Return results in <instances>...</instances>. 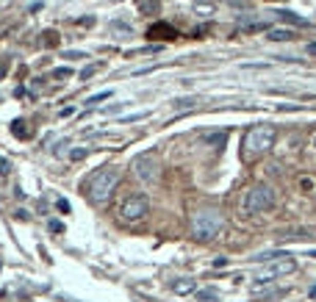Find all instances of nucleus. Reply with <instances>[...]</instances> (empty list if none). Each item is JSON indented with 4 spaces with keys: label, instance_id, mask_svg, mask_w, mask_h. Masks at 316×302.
<instances>
[{
    "label": "nucleus",
    "instance_id": "19",
    "mask_svg": "<svg viewBox=\"0 0 316 302\" xmlns=\"http://www.w3.org/2000/svg\"><path fill=\"white\" fill-rule=\"evenodd\" d=\"M108 97H111V89H108V92H100V94H94V97H89L86 103H89V106H94V103H103V100H108Z\"/></svg>",
    "mask_w": 316,
    "mask_h": 302
},
{
    "label": "nucleus",
    "instance_id": "16",
    "mask_svg": "<svg viewBox=\"0 0 316 302\" xmlns=\"http://www.w3.org/2000/svg\"><path fill=\"white\" fill-rule=\"evenodd\" d=\"M42 36H45V45H47V47H56V45H58V33H56V31H45Z\"/></svg>",
    "mask_w": 316,
    "mask_h": 302
},
{
    "label": "nucleus",
    "instance_id": "23",
    "mask_svg": "<svg viewBox=\"0 0 316 302\" xmlns=\"http://www.w3.org/2000/svg\"><path fill=\"white\" fill-rule=\"evenodd\" d=\"M197 14H214V6H197Z\"/></svg>",
    "mask_w": 316,
    "mask_h": 302
},
{
    "label": "nucleus",
    "instance_id": "13",
    "mask_svg": "<svg viewBox=\"0 0 316 302\" xmlns=\"http://www.w3.org/2000/svg\"><path fill=\"white\" fill-rule=\"evenodd\" d=\"M225 139H228V133H211V136H205V144L214 147V144H225Z\"/></svg>",
    "mask_w": 316,
    "mask_h": 302
},
{
    "label": "nucleus",
    "instance_id": "25",
    "mask_svg": "<svg viewBox=\"0 0 316 302\" xmlns=\"http://www.w3.org/2000/svg\"><path fill=\"white\" fill-rule=\"evenodd\" d=\"M0 175H9V161L0 158Z\"/></svg>",
    "mask_w": 316,
    "mask_h": 302
},
{
    "label": "nucleus",
    "instance_id": "29",
    "mask_svg": "<svg viewBox=\"0 0 316 302\" xmlns=\"http://www.w3.org/2000/svg\"><path fill=\"white\" fill-rule=\"evenodd\" d=\"M313 147H316V139H313Z\"/></svg>",
    "mask_w": 316,
    "mask_h": 302
},
{
    "label": "nucleus",
    "instance_id": "18",
    "mask_svg": "<svg viewBox=\"0 0 316 302\" xmlns=\"http://www.w3.org/2000/svg\"><path fill=\"white\" fill-rule=\"evenodd\" d=\"M100 67H103V64H89V67H86V70H84V72H81V80H89V78H92V75H94V72H97V70H100Z\"/></svg>",
    "mask_w": 316,
    "mask_h": 302
},
{
    "label": "nucleus",
    "instance_id": "9",
    "mask_svg": "<svg viewBox=\"0 0 316 302\" xmlns=\"http://www.w3.org/2000/svg\"><path fill=\"white\" fill-rule=\"evenodd\" d=\"M172 291L175 294H181V297H186V294H194L197 291V283H194V280H177V283H172Z\"/></svg>",
    "mask_w": 316,
    "mask_h": 302
},
{
    "label": "nucleus",
    "instance_id": "5",
    "mask_svg": "<svg viewBox=\"0 0 316 302\" xmlns=\"http://www.w3.org/2000/svg\"><path fill=\"white\" fill-rule=\"evenodd\" d=\"M294 269H297V260L288 258V255H278V260H272V264H266L261 272H255L252 283H269V280H278V277H283V274H291Z\"/></svg>",
    "mask_w": 316,
    "mask_h": 302
},
{
    "label": "nucleus",
    "instance_id": "26",
    "mask_svg": "<svg viewBox=\"0 0 316 302\" xmlns=\"http://www.w3.org/2000/svg\"><path fill=\"white\" fill-rule=\"evenodd\" d=\"M64 58H86L84 53H64Z\"/></svg>",
    "mask_w": 316,
    "mask_h": 302
},
{
    "label": "nucleus",
    "instance_id": "20",
    "mask_svg": "<svg viewBox=\"0 0 316 302\" xmlns=\"http://www.w3.org/2000/svg\"><path fill=\"white\" fill-rule=\"evenodd\" d=\"M197 299L200 302H216V294L214 291H197Z\"/></svg>",
    "mask_w": 316,
    "mask_h": 302
},
{
    "label": "nucleus",
    "instance_id": "10",
    "mask_svg": "<svg viewBox=\"0 0 316 302\" xmlns=\"http://www.w3.org/2000/svg\"><path fill=\"white\" fill-rule=\"evenodd\" d=\"M11 133H14L17 136V139H31V128H28V122H25V119H14V122H11Z\"/></svg>",
    "mask_w": 316,
    "mask_h": 302
},
{
    "label": "nucleus",
    "instance_id": "12",
    "mask_svg": "<svg viewBox=\"0 0 316 302\" xmlns=\"http://www.w3.org/2000/svg\"><path fill=\"white\" fill-rule=\"evenodd\" d=\"M274 14H280V17H283V19H286V23H297V25H308V23H305V19H302V17H297V14H291V11H274Z\"/></svg>",
    "mask_w": 316,
    "mask_h": 302
},
{
    "label": "nucleus",
    "instance_id": "1",
    "mask_svg": "<svg viewBox=\"0 0 316 302\" xmlns=\"http://www.w3.org/2000/svg\"><path fill=\"white\" fill-rule=\"evenodd\" d=\"M120 167H103L97 169L92 177L86 180V194H89V200H92L94 205H103V203H108V197L114 194V189H116V183H120Z\"/></svg>",
    "mask_w": 316,
    "mask_h": 302
},
{
    "label": "nucleus",
    "instance_id": "15",
    "mask_svg": "<svg viewBox=\"0 0 316 302\" xmlns=\"http://www.w3.org/2000/svg\"><path fill=\"white\" fill-rule=\"evenodd\" d=\"M53 78H56V80H67V78H72V70H70V67H58V70H53Z\"/></svg>",
    "mask_w": 316,
    "mask_h": 302
},
{
    "label": "nucleus",
    "instance_id": "7",
    "mask_svg": "<svg viewBox=\"0 0 316 302\" xmlns=\"http://www.w3.org/2000/svg\"><path fill=\"white\" fill-rule=\"evenodd\" d=\"M133 175L144 183H153V180H158V175H161V164H158V158L153 153H144L133 161Z\"/></svg>",
    "mask_w": 316,
    "mask_h": 302
},
{
    "label": "nucleus",
    "instance_id": "28",
    "mask_svg": "<svg viewBox=\"0 0 316 302\" xmlns=\"http://www.w3.org/2000/svg\"><path fill=\"white\" fill-rule=\"evenodd\" d=\"M311 297H316V286H313V288H311Z\"/></svg>",
    "mask_w": 316,
    "mask_h": 302
},
{
    "label": "nucleus",
    "instance_id": "11",
    "mask_svg": "<svg viewBox=\"0 0 316 302\" xmlns=\"http://www.w3.org/2000/svg\"><path fill=\"white\" fill-rule=\"evenodd\" d=\"M291 36H294V33L286 31V28H272V31H269V39H272V42H286V39H291Z\"/></svg>",
    "mask_w": 316,
    "mask_h": 302
},
{
    "label": "nucleus",
    "instance_id": "17",
    "mask_svg": "<svg viewBox=\"0 0 316 302\" xmlns=\"http://www.w3.org/2000/svg\"><path fill=\"white\" fill-rule=\"evenodd\" d=\"M89 155V150H84V147H75V150H70V161H84Z\"/></svg>",
    "mask_w": 316,
    "mask_h": 302
},
{
    "label": "nucleus",
    "instance_id": "3",
    "mask_svg": "<svg viewBox=\"0 0 316 302\" xmlns=\"http://www.w3.org/2000/svg\"><path fill=\"white\" fill-rule=\"evenodd\" d=\"M222 228H225V216L219 208H203L191 219V233H194L197 241H211V238H216Z\"/></svg>",
    "mask_w": 316,
    "mask_h": 302
},
{
    "label": "nucleus",
    "instance_id": "14",
    "mask_svg": "<svg viewBox=\"0 0 316 302\" xmlns=\"http://www.w3.org/2000/svg\"><path fill=\"white\" fill-rule=\"evenodd\" d=\"M139 9L144 11V14H153V11H158V0H142Z\"/></svg>",
    "mask_w": 316,
    "mask_h": 302
},
{
    "label": "nucleus",
    "instance_id": "8",
    "mask_svg": "<svg viewBox=\"0 0 316 302\" xmlns=\"http://www.w3.org/2000/svg\"><path fill=\"white\" fill-rule=\"evenodd\" d=\"M147 36L150 39H164V42H172V39H177V31L172 28V25H167V23H155V25H150Z\"/></svg>",
    "mask_w": 316,
    "mask_h": 302
},
{
    "label": "nucleus",
    "instance_id": "21",
    "mask_svg": "<svg viewBox=\"0 0 316 302\" xmlns=\"http://www.w3.org/2000/svg\"><path fill=\"white\" fill-rule=\"evenodd\" d=\"M47 228H50V233H61V230H64V225H61L58 219H50V222H47Z\"/></svg>",
    "mask_w": 316,
    "mask_h": 302
},
{
    "label": "nucleus",
    "instance_id": "4",
    "mask_svg": "<svg viewBox=\"0 0 316 302\" xmlns=\"http://www.w3.org/2000/svg\"><path fill=\"white\" fill-rule=\"evenodd\" d=\"M274 189L266 186V183H261V186H252L250 191L244 194L242 200V211L244 214H261V211H269L274 205Z\"/></svg>",
    "mask_w": 316,
    "mask_h": 302
},
{
    "label": "nucleus",
    "instance_id": "22",
    "mask_svg": "<svg viewBox=\"0 0 316 302\" xmlns=\"http://www.w3.org/2000/svg\"><path fill=\"white\" fill-rule=\"evenodd\" d=\"M6 72H9V61H6V58H0V80L6 78Z\"/></svg>",
    "mask_w": 316,
    "mask_h": 302
},
{
    "label": "nucleus",
    "instance_id": "6",
    "mask_svg": "<svg viewBox=\"0 0 316 302\" xmlns=\"http://www.w3.org/2000/svg\"><path fill=\"white\" fill-rule=\"evenodd\" d=\"M150 214V200L144 194H130L125 197V203L120 205V219L122 222H139Z\"/></svg>",
    "mask_w": 316,
    "mask_h": 302
},
{
    "label": "nucleus",
    "instance_id": "2",
    "mask_svg": "<svg viewBox=\"0 0 316 302\" xmlns=\"http://www.w3.org/2000/svg\"><path fill=\"white\" fill-rule=\"evenodd\" d=\"M278 142V128L269 125V122H261V125H252V130L244 133V158H258V155L269 153Z\"/></svg>",
    "mask_w": 316,
    "mask_h": 302
},
{
    "label": "nucleus",
    "instance_id": "24",
    "mask_svg": "<svg viewBox=\"0 0 316 302\" xmlns=\"http://www.w3.org/2000/svg\"><path fill=\"white\" fill-rule=\"evenodd\" d=\"M56 205H58V211H61V214H70V203H67V200H58Z\"/></svg>",
    "mask_w": 316,
    "mask_h": 302
},
{
    "label": "nucleus",
    "instance_id": "27",
    "mask_svg": "<svg viewBox=\"0 0 316 302\" xmlns=\"http://www.w3.org/2000/svg\"><path fill=\"white\" fill-rule=\"evenodd\" d=\"M308 53H311V56H316V42H313V45H308Z\"/></svg>",
    "mask_w": 316,
    "mask_h": 302
}]
</instances>
